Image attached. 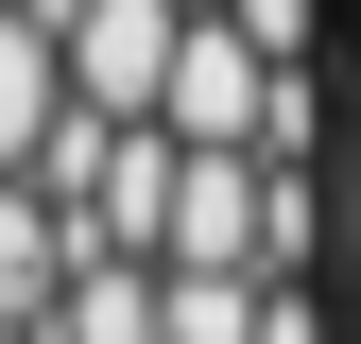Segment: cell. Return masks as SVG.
<instances>
[{"mask_svg": "<svg viewBox=\"0 0 361 344\" xmlns=\"http://www.w3.org/2000/svg\"><path fill=\"white\" fill-rule=\"evenodd\" d=\"M172 276H276V155H190V190H172Z\"/></svg>", "mask_w": 361, "mask_h": 344, "instance_id": "3", "label": "cell"}, {"mask_svg": "<svg viewBox=\"0 0 361 344\" xmlns=\"http://www.w3.org/2000/svg\"><path fill=\"white\" fill-rule=\"evenodd\" d=\"M69 52V104L86 121H155L172 104V52H190V0H35Z\"/></svg>", "mask_w": 361, "mask_h": 344, "instance_id": "1", "label": "cell"}, {"mask_svg": "<svg viewBox=\"0 0 361 344\" xmlns=\"http://www.w3.org/2000/svg\"><path fill=\"white\" fill-rule=\"evenodd\" d=\"M52 138H69V52L35 0H0V172H35Z\"/></svg>", "mask_w": 361, "mask_h": 344, "instance_id": "5", "label": "cell"}, {"mask_svg": "<svg viewBox=\"0 0 361 344\" xmlns=\"http://www.w3.org/2000/svg\"><path fill=\"white\" fill-rule=\"evenodd\" d=\"M190 18H241V0H190Z\"/></svg>", "mask_w": 361, "mask_h": 344, "instance_id": "9", "label": "cell"}, {"mask_svg": "<svg viewBox=\"0 0 361 344\" xmlns=\"http://www.w3.org/2000/svg\"><path fill=\"white\" fill-rule=\"evenodd\" d=\"M276 86H293V69L258 52L241 18H190V52H172V104H155V121H172L190 155H258V138H276Z\"/></svg>", "mask_w": 361, "mask_h": 344, "instance_id": "2", "label": "cell"}, {"mask_svg": "<svg viewBox=\"0 0 361 344\" xmlns=\"http://www.w3.org/2000/svg\"><path fill=\"white\" fill-rule=\"evenodd\" d=\"M258 344H344V327H327V293H276V327H258Z\"/></svg>", "mask_w": 361, "mask_h": 344, "instance_id": "8", "label": "cell"}, {"mask_svg": "<svg viewBox=\"0 0 361 344\" xmlns=\"http://www.w3.org/2000/svg\"><path fill=\"white\" fill-rule=\"evenodd\" d=\"M69 276H86V224L35 190V172H0V327H52Z\"/></svg>", "mask_w": 361, "mask_h": 344, "instance_id": "4", "label": "cell"}, {"mask_svg": "<svg viewBox=\"0 0 361 344\" xmlns=\"http://www.w3.org/2000/svg\"><path fill=\"white\" fill-rule=\"evenodd\" d=\"M35 344H172V276H155V258H86L69 310L35 327Z\"/></svg>", "mask_w": 361, "mask_h": 344, "instance_id": "6", "label": "cell"}, {"mask_svg": "<svg viewBox=\"0 0 361 344\" xmlns=\"http://www.w3.org/2000/svg\"><path fill=\"white\" fill-rule=\"evenodd\" d=\"M241 35H258L276 69H327V0H241Z\"/></svg>", "mask_w": 361, "mask_h": 344, "instance_id": "7", "label": "cell"}]
</instances>
